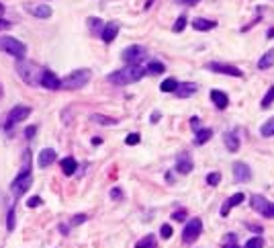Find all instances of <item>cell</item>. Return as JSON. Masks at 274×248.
Instances as JSON below:
<instances>
[{"label":"cell","mask_w":274,"mask_h":248,"mask_svg":"<svg viewBox=\"0 0 274 248\" xmlns=\"http://www.w3.org/2000/svg\"><path fill=\"white\" fill-rule=\"evenodd\" d=\"M29 156H31V152L29 150H25L23 152V166H21V172L17 174V178L10 183V193L15 195L17 199L19 197H23L27 191L31 189V185H33V170H31V164H29Z\"/></svg>","instance_id":"6da1fadb"},{"label":"cell","mask_w":274,"mask_h":248,"mask_svg":"<svg viewBox=\"0 0 274 248\" xmlns=\"http://www.w3.org/2000/svg\"><path fill=\"white\" fill-rule=\"evenodd\" d=\"M143 76H145L143 66H125V68H121V70H115L108 74V82L117 84V86H125V84H133V82L141 80Z\"/></svg>","instance_id":"7a4b0ae2"},{"label":"cell","mask_w":274,"mask_h":248,"mask_svg":"<svg viewBox=\"0 0 274 248\" xmlns=\"http://www.w3.org/2000/svg\"><path fill=\"white\" fill-rule=\"evenodd\" d=\"M17 72L21 76V80L25 82V84L29 86H37L41 82V76H43L45 68H41L39 64H33L29 60H19L17 62Z\"/></svg>","instance_id":"3957f363"},{"label":"cell","mask_w":274,"mask_h":248,"mask_svg":"<svg viewBox=\"0 0 274 248\" xmlns=\"http://www.w3.org/2000/svg\"><path fill=\"white\" fill-rule=\"evenodd\" d=\"M0 51L17 58V62H19V60H25V56H27V45L23 43V41H19L17 37L0 35Z\"/></svg>","instance_id":"277c9868"},{"label":"cell","mask_w":274,"mask_h":248,"mask_svg":"<svg viewBox=\"0 0 274 248\" xmlns=\"http://www.w3.org/2000/svg\"><path fill=\"white\" fill-rule=\"evenodd\" d=\"M90 76H92V72L88 70V68H80V70H74L72 74H68L62 80V88H66V90H78V88L88 84Z\"/></svg>","instance_id":"5b68a950"},{"label":"cell","mask_w":274,"mask_h":248,"mask_svg":"<svg viewBox=\"0 0 274 248\" xmlns=\"http://www.w3.org/2000/svg\"><path fill=\"white\" fill-rule=\"evenodd\" d=\"M31 111H33V109H31L29 105H17V107H12L10 113H8V117H6V121H4V129L10 131L12 127L17 125V123H21V121H25V119H29Z\"/></svg>","instance_id":"8992f818"},{"label":"cell","mask_w":274,"mask_h":248,"mask_svg":"<svg viewBox=\"0 0 274 248\" xmlns=\"http://www.w3.org/2000/svg\"><path fill=\"white\" fill-rule=\"evenodd\" d=\"M147 56V49L143 45H129L127 49H123L121 58L127 66H141Z\"/></svg>","instance_id":"52a82bcc"},{"label":"cell","mask_w":274,"mask_h":248,"mask_svg":"<svg viewBox=\"0 0 274 248\" xmlns=\"http://www.w3.org/2000/svg\"><path fill=\"white\" fill-rule=\"evenodd\" d=\"M201 234H203V222L199 217H190L188 222H184V230H182V242L184 244L197 242Z\"/></svg>","instance_id":"ba28073f"},{"label":"cell","mask_w":274,"mask_h":248,"mask_svg":"<svg viewBox=\"0 0 274 248\" xmlns=\"http://www.w3.org/2000/svg\"><path fill=\"white\" fill-rule=\"evenodd\" d=\"M250 205H252V209L258 211L260 215H264L268 219H274V203L268 201L266 197H262V195H252L250 197Z\"/></svg>","instance_id":"9c48e42d"},{"label":"cell","mask_w":274,"mask_h":248,"mask_svg":"<svg viewBox=\"0 0 274 248\" xmlns=\"http://www.w3.org/2000/svg\"><path fill=\"white\" fill-rule=\"evenodd\" d=\"M207 68H209L211 72L223 74V76H236V78H243V70H240L238 66H234V64H227V62H211Z\"/></svg>","instance_id":"30bf717a"},{"label":"cell","mask_w":274,"mask_h":248,"mask_svg":"<svg viewBox=\"0 0 274 248\" xmlns=\"http://www.w3.org/2000/svg\"><path fill=\"white\" fill-rule=\"evenodd\" d=\"M234 178H236V183H248V181H252V168L245 162H236L234 164Z\"/></svg>","instance_id":"8fae6325"},{"label":"cell","mask_w":274,"mask_h":248,"mask_svg":"<svg viewBox=\"0 0 274 248\" xmlns=\"http://www.w3.org/2000/svg\"><path fill=\"white\" fill-rule=\"evenodd\" d=\"M39 84L43 86V88H47V90H60L62 88V80H60V76H56L51 70H45L43 76H41Z\"/></svg>","instance_id":"7c38bea8"},{"label":"cell","mask_w":274,"mask_h":248,"mask_svg":"<svg viewBox=\"0 0 274 248\" xmlns=\"http://www.w3.org/2000/svg\"><path fill=\"white\" fill-rule=\"evenodd\" d=\"M195 168V162L190 158V154H180L176 158V172L178 174H190Z\"/></svg>","instance_id":"4fadbf2b"},{"label":"cell","mask_w":274,"mask_h":248,"mask_svg":"<svg viewBox=\"0 0 274 248\" xmlns=\"http://www.w3.org/2000/svg\"><path fill=\"white\" fill-rule=\"evenodd\" d=\"M56 158H58L56 150H53V148H43V150L39 152V156H37V166H39V168H47L49 164L56 162Z\"/></svg>","instance_id":"5bb4252c"},{"label":"cell","mask_w":274,"mask_h":248,"mask_svg":"<svg viewBox=\"0 0 274 248\" xmlns=\"http://www.w3.org/2000/svg\"><path fill=\"white\" fill-rule=\"evenodd\" d=\"M241 201H243V193H234L231 197H227V199L223 201V205H221V215L227 217L229 211L234 209V207H238V205H240Z\"/></svg>","instance_id":"9a60e30c"},{"label":"cell","mask_w":274,"mask_h":248,"mask_svg":"<svg viewBox=\"0 0 274 248\" xmlns=\"http://www.w3.org/2000/svg\"><path fill=\"white\" fill-rule=\"evenodd\" d=\"M119 23H106L104 27H103V31H101V39L104 41V43H113L115 41V37L119 35Z\"/></svg>","instance_id":"2e32d148"},{"label":"cell","mask_w":274,"mask_h":248,"mask_svg":"<svg viewBox=\"0 0 274 248\" xmlns=\"http://www.w3.org/2000/svg\"><path fill=\"white\" fill-rule=\"evenodd\" d=\"M197 92V84L195 82H178V86H176V90H174V94L178 96V99H188V96H193Z\"/></svg>","instance_id":"e0dca14e"},{"label":"cell","mask_w":274,"mask_h":248,"mask_svg":"<svg viewBox=\"0 0 274 248\" xmlns=\"http://www.w3.org/2000/svg\"><path fill=\"white\" fill-rule=\"evenodd\" d=\"M211 101H213V105L219 109V111H225L227 105H229L227 94H225L223 90H219V88H213V90H211Z\"/></svg>","instance_id":"ac0fdd59"},{"label":"cell","mask_w":274,"mask_h":248,"mask_svg":"<svg viewBox=\"0 0 274 248\" xmlns=\"http://www.w3.org/2000/svg\"><path fill=\"white\" fill-rule=\"evenodd\" d=\"M223 142H225V148L229 150L231 154H236L238 150H240V135L236 133V131H225L223 133Z\"/></svg>","instance_id":"d6986e66"},{"label":"cell","mask_w":274,"mask_h":248,"mask_svg":"<svg viewBox=\"0 0 274 248\" xmlns=\"http://www.w3.org/2000/svg\"><path fill=\"white\" fill-rule=\"evenodd\" d=\"M27 10L37 19H49L51 17V8L47 4H27Z\"/></svg>","instance_id":"ffe728a7"},{"label":"cell","mask_w":274,"mask_h":248,"mask_svg":"<svg viewBox=\"0 0 274 248\" xmlns=\"http://www.w3.org/2000/svg\"><path fill=\"white\" fill-rule=\"evenodd\" d=\"M193 27H195L197 31H213L215 27H217V23L211 21V19H203V17H199V19L193 21Z\"/></svg>","instance_id":"44dd1931"},{"label":"cell","mask_w":274,"mask_h":248,"mask_svg":"<svg viewBox=\"0 0 274 248\" xmlns=\"http://www.w3.org/2000/svg\"><path fill=\"white\" fill-rule=\"evenodd\" d=\"M62 170H64V174H66V176L76 174V170H78V162H76L72 156L64 158V160H62Z\"/></svg>","instance_id":"7402d4cb"},{"label":"cell","mask_w":274,"mask_h":248,"mask_svg":"<svg viewBox=\"0 0 274 248\" xmlns=\"http://www.w3.org/2000/svg\"><path fill=\"white\" fill-rule=\"evenodd\" d=\"M90 121H92V123H99V125H104V127H108V125H117V123H119L115 117H106V115H101V113L90 115Z\"/></svg>","instance_id":"603a6c76"},{"label":"cell","mask_w":274,"mask_h":248,"mask_svg":"<svg viewBox=\"0 0 274 248\" xmlns=\"http://www.w3.org/2000/svg\"><path fill=\"white\" fill-rule=\"evenodd\" d=\"M143 70H145V74H164V72H166V66H164L162 62H158V60H152V62H149L145 68H143Z\"/></svg>","instance_id":"cb8c5ba5"},{"label":"cell","mask_w":274,"mask_h":248,"mask_svg":"<svg viewBox=\"0 0 274 248\" xmlns=\"http://www.w3.org/2000/svg\"><path fill=\"white\" fill-rule=\"evenodd\" d=\"M211 137H213V129L203 127V129H199L197 135H195V144H197V146H203V144H207Z\"/></svg>","instance_id":"d4e9b609"},{"label":"cell","mask_w":274,"mask_h":248,"mask_svg":"<svg viewBox=\"0 0 274 248\" xmlns=\"http://www.w3.org/2000/svg\"><path fill=\"white\" fill-rule=\"evenodd\" d=\"M274 66V49H268L262 58H260V62H258V68L260 70H268V68H272Z\"/></svg>","instance_id":"484cf974"},{"label":"cell","mask_w":274,"mask_h":248,"mask_svg":"<svg viewBox=\"0 0 274 248\" xmlns=\"http://www.w3.org/2000/svg\"><path fill=\"white\" fill-rule=\"evenodd\" d=\"M135 248H158L156 236H154V234H147V236H143L141 240H137Z\"/></svg>","instance_id":"4316f807"},{"label":"cell","mask_w":274,"mask_h":248,"mask_svg":"<svg viewBox=\"0 0 274 248\" xmlns=\"http://www.w3.org/2000/svg\"><path fill=\"white\" fill-rule=\"evenodd\" d=\"M186 23H188V17H186V12H182V15L174 21L172 31H174V33H182V31L186 29Z\"/></svg>","instance_id":"83f0119b"},{"label":"cell","mask_w":274,"mask_h":248,"mask_svg":"<svg viewBox=\"0 0 274 248\" xmlns=\"http://www.w3.org/2000/svg\"><path fill=\"white\" fill-rule=\"evenodd\" d=\"M86 25L90 27V31H92L94 35H99V33L103 31V27H104V23H103L101 19H97V17H90V19L86 21Z\"/></svg>","instance_id":"f1b7e54d"},{"label":"cell","mask_w":274,"mask_h":248,"mask_svg":"<svg viewBox=\"0 0 274 248\" xmlns=\"http://www.w3.org/2000/svg\"><path fill=\"white\" fill-rule=\"evenodd\" d=\"M260 135L262 137H272L274 135V117H270L262 127H260Z\"/></svg>","instance_id":"f546056e"},{"label":"cell","mask_w":274,"mask_h":248,"mask_svg":"<svg viewBox=\"0 0 274 248\" xmlns=\"http://www.w3.org/2000/svg\"><path fill=\"white\" fill-rule=\"evenodd\" d=\"M176 86H178V80H176V78H166V80H164L162 84H160V90H162V92H174Z\"/></svg>","instance_id":"4dcf8cb0"},{"label":"cell","mask_w":274,"mask_h":248,"mask_svg":"<svg viewBox=\"0 0 274 248\" xmlns=\"http://www.w3.org/2000/svg\"><path fill=\"white\" fill-rule=\"evenodd\" d=\"M243 248H264V238L262 236H254V238H250L248 242H245Z\"/></svg>","instance_id":"1f68e13d"},{"label":"cell","mask_w":274,"mask_h":248,"mask_svg":"<svg viewBox=\"0 0 274 248\" xmlns=\"http://www.w3.org/2000/svg\"><path fill=\"white\" fill-rule=\"evenodd\" d=\"M15 224H17V219H15V207H8V213H6V230L12 232V230H15Z\"/></svg>","instance_id":"d6a6232c"},{"label":"cell","mask_w":274,"mask_h":248,"mask_svg":"<svg viewBox=\"0 0 274 248\" xmlns=\"http://www.w3.org/2000/svg\"><path fill=\"white\" fill-rule=\"evenodd\" d=\"M272 101H274V86L268 88V92L264 94V99H262V103H260V107H262V109H268V107L272 105Z\"/></svg>","instance_id":"836d02e7"},{"label":"cell","mask_w":274,"mask_h":248,"mask_svg":"<svg viewBox=\"0 0 274 248\" xmlns=\"http://www.w3.org/2000/svg\"><path fill=\"white\" fill-rule=\"evenodd\" d=\"M172 234H174V230H172V226H170V224H164V226L160 228V236H162L164 240L172 238Z\"/></svg>","instance_id":"e575fe53"},{"label":"cell","mask_w":274,"mask_h":248,"mask_svg":"<svg viewBox=\"0 0 274 248\" xmlns=\"http://www.w3.org/2000/svg\"><path fill=\"white\" fill-rule=\"evenodd\" d=\"M236 240H238V236H236L234 232H229V234H225V238H223V246H227V248L236 246V244H238Z\"/></svg>","instance_id":"d590c367"},{"label":"cell","mask_w":274,"mask_h":248,"mask_svg":"<svg viewBox=\"0 0 274 248\" xmlns=\"http://www.w3.org/2000/svg\"><path fill=\"white\" fill-rule=\"evenodd\" d=\"M207 183H209L211 187H217L219 183H221V174H219V172H209V174H207Z\"/></svg>","instance_id":"8d00e7d4"},{"label":"cell","mask_w":274,"mask_h":248,"mask_svg":"<svg viewBox=\"0 0 274 248\" xmlns=\"http://www.w3.org/2000/svg\"><path fill=\"white\" fill-rule=\"evenodd\" d=\"M88 219V215L86 213H76L72 219H70V226H80V224H84Z\"/></svg>","instance_id":"74e56055"},{"label":"cell","mask_w":274,"mask_h":248,"mask_svg":"<svg viewBox=\"0 0 274 248\" xmlns=\"http://www.w3.org/2000/svg\"><path fill=\"white\" fill-rule=\"evenodd\" d=\"M139 140H141L139 133H129V135L125 137V144H127V146H137V144H139Z\"/></svg>","instance_id":"f35d334b"},{"label":"cell","mask_w":274,"mask_h":248,"mask_svg":"<svg viewBox=\"0 0 274 248\" xmlns=\"http://www.w3.org/2000/svg\"><path fill=\"white\" fill-rule=\"evenodd\" d=\"M172 219L174 222H186V209H178L172 213Z\"/></svg>","instance_id":"ab89813d"},{"label":"cell","mask_w":274,"mask_h":248,"mask_svg":"<svg viewBox=\"0 0 274 248\" xmlns=\"http://www.w3.org/2000/svg\"><path fill=\"white\" fill-rule=\"evenodd\" d=\"M190 127L195 129V133H197L199 129H203V123H201V119H199V117H190Z\"/></svg>","instance_id":"60d3db41"},{"label":"cell","mask_w":274,"mask_h":248,"mask_svg":"<svg viewBox=\"0 0 274 248\" xmlns=\"http://www.w3.org/2000/svg\"><path fill=\"white\" fill-rule=\"evenodd\" d=\"M111 199H113V201H119V199H123V189H119V187L111 189Z\"/></svg>","instance_id":"b9f144b4"},{"label":"cell","mask_w":274,"mask_h":248,"mask_svg":"<svg viewBox=\"0 0 274 248\" xmlns=\"http://www.w3.org/2000/svg\"><path fill=\"white\" fill-rule=\"evenodd\" d=\"M27 205H29V207H39V205H43V199H41V197H31L29 201H27Z\"/></svg>","instance_id":"7bdbcfd3"},{"label":"cell","mask_w":274,"mask_h":248,"mask_svg":"<svg viewBox=\"0 0 274 248\" xmlns=\"http://www.w3.org/2000/svg\"><path fill=\"white\" fill-rule=\"evenodd\" d=\"M35 133H37V125H29V127L25 129V137H27V140H31Z\"/></svg>","instance_id":"ee69618b"},{"label":"cell","mask_w":274,"mask_h":248,"mask_svg":"<svg viewBox=\"0 0 274 248\" xmlns=\"http://www.w3.org/2000/svg\"><path fill=\"white\" fill-rule=\"evenodd\" d=\"M174 2L182 4V6H195V4H199V2H201V0H174Z\"/></svg>","instance_id":"f6af8a7d"},{"label":"cell","mask_w":274,"mask_h":248,"mask_svg":"<svg viewBox=\"0 0 274 248\" xmlns=\"http://www.w3.org/2000/svg\"><path fill=\"white\" fill-rule=\"evenodd\" d=\"M6 29H10V23L4 21V19H0V31H6Z\"/></svg>","instance_id":"bcb514c9"},{"label":"cell","mask_w":274,"mask_h":248,"mask_svg":"<svg viewBox=\"0 0 274 248\" xmlns=\"http://www.w3.org/2000/svg\"><path fill=\"white\" fill-rule=\"evenodd\" d=\"M160 117H162V115H160V111H156V113H152L149 121H152V123H158V121H160Z\"/></svg>","instance_id":"7dc6e473"},{"label":"cell","mask_w":274,"mask_h":248,"mask_svg":"<svg viewBox=\"0 0 274 248\" xmlns=\"http://www.w3.org/2000/svg\"><path fill=\"white\" fill-rule=\"evenodd\" d=\"M245 226H248V230H254L258 234H262V228H260V226H254V224H245Z\"/></svg>","instance_id":"c3c4849f"},{"label":"cell","mask_w":274,"mask_h":248,"mask_svg":"<svg viewBox=\"0 0 274 248\" xmlns=\"http://www.w3.org/2000/svg\"><path fill=\"white\" fill-rule=\"evenodd\" d=\"M101 144H103L101 137H92V146H101Z\"/></svg>","instance_id":"681fc988"},{"label":"cell","mask_w":274,"mask_h":248,"mask_svg":"<svg viewBox=\"0 0 274 248\" xmlns=\"http://www.w3.org/2000/svg\"><path fill=\"white\" fill-rule=\"evenodd\" d=\"M4 10H6V8H4V4L0 2V19H2V15H4Z\"/></svg>","instance_id":"f907efd6"},{"label":"cell","mask_w":274,"mask_h":248,"mask_svg":"<svg viewBox=\"0 0 274 248\" xmlns=\"http://www.w3.org/2000/svg\"><path fill=\"white\" fill-rule=\"evenodd\" d=\"M152 4H154V0H145V10H147L149 6H152Z\"/></svg>","instance_id":"816d5d0a"},{"label":"cell","mask_w":274,"mask_h":248,"mask_svg":"<svg viewBox=\"0 0 274 248\" xmlns=\"http://www.w3.org/2000/svg\"><path fill=\"white\" fill-rule=\"evenodd\" d=\"M266 37L270 39V37H274V29H268V33H266Z\"/></svg>","instance_id":"f5cc1de1"},{"label":"cell","mask_w":274,"mask_h":248,"mask_svg":"<svg viewBox=\"0 0 274 248\" xmlns=\"http://www.w3.org/2000/svg\"><path fill=\"white\" fill-rule=\"evenodd\" d=\"M4 94V88H2V84H0V96H2Z\"/></svg>","instance_id":"db71d44e"},{"label":"cell","mask_w":274,"mask_h":248,"mask_svg":"<svg viewBox=\"0 0 274 248\" xmlns=\"http://www.w3.org/2000/svg\"><path fill=\"white\" fill-rule=\"evenodd\" d=\"M231 248H240V246H238V244H236V246H231Z\"/></svg>","instance_id":"11a10c76"}]
</instances>
